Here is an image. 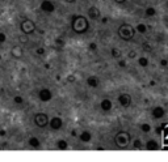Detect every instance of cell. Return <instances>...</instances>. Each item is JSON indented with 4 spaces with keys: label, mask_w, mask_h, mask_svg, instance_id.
Listing matches in <instances>:
<instances>
[{
    "label": "cell",
    "mask_w": 168,
    "mask_h": 162,
    "mask_svg": "<svg viewBox=\"0 0 168 162\" xmlns=\"http://www.w3.org/2000/svg\"><path fill=\"white\" fill-rule=\"evenodd\" d=\"M110 55L113 59L116 60H120L121 58H122V51H121L118 47H112L110 48Z\"/></svg>",
    "instance_id": "cell-17"
},
{
    "label": "cell",
    "mask_w": 168,
    "mask_h": 162,
    "mask_svg": "<svg viewBox=\"0 0 168 162\" xmlns=\"http://www.w3.org/2000/svg\"><path fill=\"white\" fill-rule=\"evenodd\" d=\"M155 84H156V83H155L154 80H151V81H150V85H151V86H154V85H155Z\"/></svg>",
    "instance_id": "cell-37"
},
{
    "label": "cell",
    "mask_w": 168,
    "mask_h": 162,
    "mask_svg": "<svg viewBox=\"0 0 168 162\" xmlns=\"http://www.w3.org/2000/svg\"><path fill=\"white\" fill-rule=\"evenodd\" d=\"M117 101H118L121 107H123V108L130 107L131 103H133V98H131V96L129 93H121L120 96L117 97Z\"/></svg>",
    "instance_id": "cell-6"
},
{
    "label": "cell",
    "mask_w": 168,
    "mask_h": 162,
    "mask_svg": "<svg viewBox=\"0 0 168 162\" xmlns=\"http://www.w3.org/2000/svg\"><path fill=\"white\" fill-rule=\"evenodd\" d=\"M128 58H129V59H135V58H137V51H134V50L129 51L128 52Z\"/></svg>",
    "instance_id": "cell-28"
},
{
    "label": "cell",
    "mask_w": 168,
    "mask_h": 162,
    "mask_svg": "<svg viewBox=\"0 0 168 162\" xmlns=\"http://www.w3.org/2000/svg\"><path fill=\"white\" fill-rule=\"evenodd\" d=\"M126 66H128V64H126V60H123V59L118 60V67H120V68H126Z\"/></svg>",
    "instance_id": "cell-30"
},
{
    "label": "cell",
    "mask_w": 168,
    "mask_h": 162,
    "mask_svg": "<svg viewBox=\"0 0 168 162\" xmlns=\"http://www.w3.org/2000/svg\"><path fill=\"white\" fill-rule=\"evenodd\" d=\"M45 52H46L45 47H38L37 50H36V54H37L38 56H42V55H45Z\"/></svg>",
    "instance_id": "cell-27"
},
{
    "label": "cell",
    "mask_w": 168,
    "mask_h": 162,
    "mask_svg": "<svg viewBox=\"0 0 168 162\" xmlns=\"http://www.w3.org/2000/svg\"><path fill=\"white\" fill-rule=\"evenodd\" d=\"M142 47H143V50H145V51H147V52L152 51V47H151V45H150V43H147V42L142 43Z\"/></svg>",
    "instance_id": "cell-26"
},
{
    "label": "cell",
    "mask_w": 168,
    "mask_h": 162,
    "mask_svg": "<svg viewBox=\"0 0 168 162\" xmlns=\"http://www.w3.org/2000/svg\"><path fill=\"white\" fill-rule=\"evenodd\" d=\"M77 137H79V140L82 142H84V144H88V142L92 141V134L89 131H83Z\"/></svg>",
    "instance_id": "cell-15"
},
{
    "label": "cell",
    "mask_w": 168,
    "mask_h": 162,
    "mask_svg": "<svg viewBox=\"0 0 168 162\" xmlns=\"http://www.w3.org/2000/svg\"><path fill=\"white\" fill-rule=\"evenodd\" d=\"M9 54H11V56L13 58V59H21V56H23V48H21L20 46H13V47L11 48Z\"/></svg>",
    "instance_id": "cell-14"
},
{
    "label": "cell",
    "mask_w": 168,
    "mask_h": 162,
    "mask_svg": "<svg viewBox=\"0 0 168 162\" xmlns=\"http://www.w3.org/2000/svg\"><path fill=\"white\" fill-rule=\"evenodd\" d=\"M142 146H143V145H142V141H141L139 139H135V140L133 141V148H134V149H141Z\"/></svg>",
    "instance_id": "cell-24"
},
{
    "label": "cell",
    "mask_w": 168,
    "mask_h": 162,
    "mask_svg": "<svg viewBox=\"0 0 168 162\" xmlns=\"http://www.w3.org/2000/svg\"><path fill=\"white\" fill-rule=\"evenodd\" d=\"M100 108H101L104 113H109V111L113 108V102H112L109 98H104V100L100 102Z\"/></svg>",
    "instance_id": "cell-12"
},
{
    "label": "cell",
    "mask_w": 168,
    "mask_h": 162,
    "mask_svg": "<svg viewBox=\"0 0 168 162\" xmlns=\"http://www.w3.org/2000/svg\"><path fill=\"white\" fill-rule=\"evenodd\" d=\"M71 136H74V137H75V136H77L76 131H72V132H71Z\"/></svg>",
    "instance_id": "cell-38"
},
{
    "label": "cell",
    "mask_w": 168,
    "mask_h": 162,
    "mask_svg": "<svg viewBox=\"0 0 168 162\" xmlns=\"http://www.w3.org/2000/svg\"><path fill=\"white\" fill-rule=\"evenodd\" d=\"M164 115H165V108L163 106H155L151 110V117L154 119H162V118H164Z\"/></svg>",
    "instance_id": "cell-11"
},
{
    "label": "cell",
    "mask_w": 168,
    "mask_h": 162,
    "mask_svg": "<svg viewBox=\"0 0 168 162\" xmlns=\"http://www.w3.org/2000/svg\"><path fill=\"white\" fill-rule=\"evenodd\" d=\"M88 47H89V50H91V51H96V50H97V45H96L95 42H91V43H89Z\"/></svg>",
    "instance_id": "cell-31"
},
{
    "label": "cell",
    "mask_w": 168,
    "mask_h": 162,
    "mask_svg": "<svg viewBox=\"0 0 168 162\" xmlns=\"http://www.w3.org/2000/svg\"><path fill=\"white\" fill-rule=\"evenodd\" d=\"M134 28H135V31H137V33H139V34H146V33H147L148 26L141 22V24H138L137 26H134Z\"/></svg>",
    "instance_id": "cell-21"
},
{
    "label": "cell",
    "mask_w": 168,
    "mask_h": 162,
    "mask_svg": "<svg viewBox=\"0 0 168 162\" xmlns=\"http://www.w3.org/2000/svg\"><path fill=\"white\" fill-rule=\"evenodd\" d=\"M49 127L51 128V131H59L63 128V119L60 117H53L49 120Z\"/></svg>",
    "instance_id": "cell-8"
},
{
    "label": "cell",
    "mask_w": 168,
    "mask_h": 162,
    "mask_svg": "<svg viewBox=\"0 0 168 162\" xmlns=\"http://www.w3.org/2000/svg\"><path fill=\"white\" fill-rule=\"evenodd\" d=\"M145 148L147 149V150H156V149H159V144H158V141H155L154 139H150L148 141H146Z\"/></svg>",
    "instance_id": "cell-16"
},
{
    "label": "cell",
    "mask_w": 168,
    "mask_h": 162,
    "mask_svg": "<svg viewBox=\"0 0 168 162\" xmlns=\"http://www.w3.org/2000/svg\"><path fill=\"white\" fill-rule=\"evenodd\" d=\"M28 142H29V145H30L32 148H40L41 146V141H40V139L38 137H36V136H32V137H29V140H28Z\"/></svg>",
    "instance_id": "cell-19"
},
{
    "label": "cell",
    "mask_w": 168,
    "mask_h": 162,
    "mask_svg": "<svg viewBox=\"0 0 168 162\" xmlns=\"http://www.w3.org/2000/svg\"><path fill=\"white\" fill-rule=\"evenodd\" d=\"M139 128H141V131L143 132V134H148V132H151V124H148V123H142V124L139 125Z\"/></svg>",
    "instance_id": "cell-23"
},
{
    "label": "cell",
    "mask_w": 168,
    "mask_h": 162,
    "mask_svg": "<svg viewBox=\"0 0 168 162\" xmlns=\"http://www.w3.org/2000/svg\"><path fill=\"white\" fill-rule=\"evenodd\" d=\"M7 42V34L3 33V31H0V43H5Z\"/></svg>",
    "instance_id": "cell-29"
},
{
    "label": "cell",
    "mask_w": 168,
    "mask_h": 162,
    "mask_svg": "<svg viewBox=\"0 0 168 162\" xmlns=\"http://www.w3.org/2000/svg\"><path fill=\"white\" fill-rule=\"evenodd\" d=\"M75 80H76L75 75H69V76H67V81H69V83H74Z\"/></svg>",
    "instance_id": "cell-33"
},
{
    "label": "cell",
    "mask_w": 168,
    "mask_h": 162,
    "mask_svg": "<svg viewBox=\"0 0 168 162\" xmlns=\"http://www.w3.org/2000/svg\"><path fill=\"white\" fill-rule=\"evenodd\" d=\"M135 28H134L131 24H128V22H123L118 26L117 29V35L120 38L121 41L123 42H131L135 37Z\"/></svg>",
    "instance_id": "cell-2"
},
{
    "label": "cell",
    "mask_w": 168,
    "mask_h": 162,
    "mask_svg": "<svg viewBox=\"0 0 168 162\" xmlns=\"http://www.w3.org/2000/svg\"><path fill=\"white\" fill-rule=\"evenodd\" d=\"M13 102L16 103V105H23V103H24V98L21 96H14L13 97Z\"/></svg>",
    "instance_id": "cell-25"
},
{
    "label": "cell",
    "mask_w": 168,
    "mask_h": 162,
    "mask_svg": "<svg viewBox=\"0 0 168 162\" xmlns=\"http://www.w3.org/2000/svg\"><path fill=\"white\" fill-rule=\"evenodd\" d=\"M101 21H103V22L105 24V22H108V18H106V17H104V18H101Z\"/></svg>",
    "instance_id": "cell-39"
},
{
    "label": "cell",
    "mask_w": 168,
    "mask_h": 162,
    "mask_svg": "<svg viewBox=\"0 0 168 162\" xmlns=\"http://www.w3.org/2000/svg\"><path fill=\"white\" fill-rule=\"evenodd\" d=\"M148 64H150V62H148V59L146 56L138 58V66L139 67H142V68H147Z\"/></svg>",
    "instance_id": "cell-22"
},
{
    "label": "cell",
    "mask_w": 168,
    "mask_h": 162,
    "mask_svg": "<svg viewBox=\"0 0 168 162\" xmlns=\"http://www.w3.org/2000/svg\"><path fill=\"white\" fill-rule=\"evenodd\" d=\"M160 66H162L163 68H167V67H168V60L167 59H162V60H160Z\"/></svg>",
    "instance_id": "cell-32"
},
{
    "label": "cell",
    "mask_w": 168,
    "mask_h": 162,
    "mask_svg": "<svg viewBox=\"0 0 168 162\" xmlns=\"http://www.w3.org/2000/svg\"><path fill=\"white\" fill-rule=\"evenodd\" d=\"M38 100L41 102H50L53 100V92L49 88H42L38 92Z\"/></svg>",
    "instance_id": "cell-7"
},
{
    "label": "cell",
    "mask_w": 168,
    "mask_h": 162,
    "mask_svg": "<svg viewBox=\"0 0 168 162\" xmlns=\"http://www.w3.org/2000/svg\"><path fill=\"white\" fill-rule=\"evenodd\" d=\"M155 16H156V9L154 7H147L145 9V17L151 18V17H155Z\"/></svg>",
    "instance_id": "cell-20"
},
{
    "label": "cell",
    "mask_w": 168,
    "mask_h": 162,
    "mask_svg": "<svg viewBox=\"0 0 168 162\" xmlns=\"http://www.w3.org/2000/svg\"><path fill=\"white\" fill-rule=\"evenodd\" d=\"M0 62H1V56H0Z\"/></svg>",
    "instance_id": "cell-40"
},
{
    "label": "cell",
    "mask_w": 168,
    "mask_h": 162,
    "mask_svg": "<svg viewBox=\"0 0 168 162\" xmlns=\"http://www.w3.org/2000/svg\"><path fill=\"white\" fill-rule=\"evenodd\" d=\"M131 142V135L128 131H118L114 136V144L120 149H125Z\"/></svg>",
    "instance_id": "cell-3"
},
{
    "label": "cell",
    "mask_w": 168,
    "mask_h": 162,
    "mask_svg": "<svg viewBox=\"0 0 168 162\" xmlns=\"http://www.w3.org/2000/svg\"><path fill=\"white\" fill-rule=\"evenodd\" d=\"M20 30L23 34L25 35H32L34 34L36 30H37V25L32 18H24L20 22Z\"/></svg>",
    "instance_id": "cell-4"
},
{
    "label": "cell",
    "mask_w": 168,
    "mask_h": 162,
    "mask_svg": "<svg viewBox=\"0 0 168 162\" xmlns=\"http://www.w3.org/2000/svg\"><path fill=\"white\" fill-rule=\"evenodd\" d=\"M87 16H88L91 20L97 21V20H100V18H101V11H100L99 7L91 5L88 8V11H87Z\"/></svg>",
    "instance_id": "cell-9"
},
{
    "label": "cell",
    "mask_w": 168,
    "mask_h": 162,
    "mask_svg": "<svg viewBox=\"0 0 168 162\" xmlns=\"http://www.w3.org/2000/svg\"><path fill=\"white\" fill-rule=\"evenodd\" d=\"M0 136H5V131H4V129H1V131H0Z\"/></svg>",
    "instance_id": "cell-36"
},
{
    "label": "cell",
    "mask_w": 168,
    "mask_h": 162,
    "mask_svg": "<svg viewBox=\"0 0 168 162\" xmlns=\"http://www.w3.org/2000/svg\"><path fill=\"white\" fill-rule=\"evenodd\" d=\"M49 115L46 113H36L34 117H33V123L37 125L38 128H46L49 127Z\"/></svg>",
    "instance_id": "cell-5"
},
{
    "label": "cell",
    "mask_w": 168,
    "mask_h": 162,
    "mask_svg": "<svg viewBox=\"0 0 168 162\" xmlns=\"http://www.w3.org/2000/svg\"><path fill=\"white\" fill-rule=\"evenodd\" d=\"M41 11L45 12V13H53L55 11V5L51 0H42L40 5Z\"/></svg>",
    "instance_id": "cell-10"
},
{
    "label": "cell",
    "mask_w": 168,
    "mask_h": 162,
    "mask_svg": "<svg viewBox=\"0 0 168 162\" xmlns=\"http://www.w3.org/2000/svg\"><path fill=\"white\" fill-rule=\"evenodd\" d=\"M57 149H59V150H67L69 149V142L66 141L64 139H59L57 140Z\"/></svg>",
    "instance_id": "cell-18"
},
{
    "label": "cell",
    "mask_w": 168,
    "mask_h": 162,
    "mask_svg": "<svg viewBox=\"0 0 168 162\" xmlns=\"http://www.w3.org/2000/svg\"><path fill=\"white\" fill-rule=\"evenodd\" d=\"M76 0H64V3H67V4H72V3H75Z\"/></svg>",
    "instance_id": "cell-35"
},
{
    "label": "cell",
    "mask_w": 168,
    "mask_h": 162,
    "mask_svg": "<svg viewBox=\"0 0 168 162\" xmlns=\"http://www.w3.org/2000/svg\"><path fill=\"white\" fill-rule=\"evenodd\" d=\"M87 85L89 86V88H93V89H96V88H99V85H100V79L97 76H88L87 77Z\"/></svg>",
    "instance_id": "cell-13"
},
{
    "label": "cell",
    "mask_w": 168,
    "mask_h": 162,
    "mask_svg": "<svg viewBox=\"0 0 168 162\" xmlns=\"http://www.w3.org/2000/svg\"><path fill=\"white\" fill-rule=\"evenodd\" d=\"M89 21L86 16L82 14H74L71 17V30L74 31L75 34L82 35L86 34L87 31L89 30Z\"/></svg>",
    "instance_id": "cell-1"
},
{
    "label": "cell",
    "mask_w": 168,
    "mask_h": 162,
    "mask_svg": "<svg viewBox=\"0 0 168 162\" xmlns=\"http://www.w3.org/2000/svg\"><path fill=\"white\" fill-rule=\"evenodd\" d=\"M114 3H117V4H125L128 0H113Z\"/></svg>",
    "instance_id": "cell-34"
}]
</instances>
